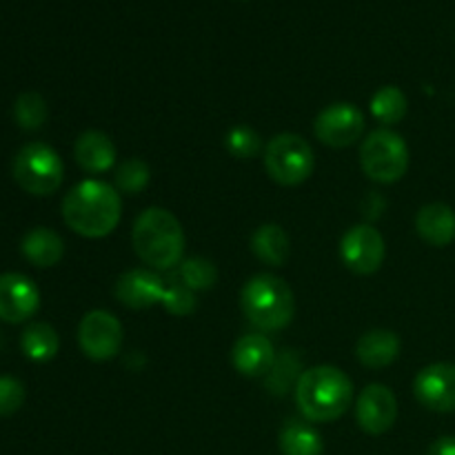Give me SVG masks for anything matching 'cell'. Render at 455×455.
<instances>
[{"label":"cell","mask_w":455,"mask_h":455,"mask_svg":"<svg viewBox=\"0 0 455 455\" xmlns=\"http://www.w3.org/2000/svg\"><path fill=\"white\" fill-rule=\"evenodd\" d=\"M123 200L116 187L102 180H83L62 200V218L83 238H105L118 227Z\"/></svg>","instance_id":"6da1fadb"},{"label":"cell","mask_w":455,"mask_h":455,"mask_svg":"<svg viewBox=\"0 0 455 455\" xmlns=\"http://www.w3.org/2000/svg\"><path fill=\"white\" fill-rule=\"evenodd\" d=\"M354 403V382L342 369L320 364L300 373L296 382V404L307 422H333L345 416Z\"/></svg>","instance_id":"7a4b0ae2"},{"label":"cell","mask_w":455,"mask_h":455,"mask_svg":"<svg viewBox=\"0 0 455 455\" xmlns=\"http://www.w3.org/2000/svg\"><path fill=\"white\" fill-rule=\"evenodd\" d=\"M133 251L151 269L167 271L180 265L185 253V231L169 209L149 207L136 218L132 231Z\"/></svg>","instance_id":"3957f363"},{"label":"cell","mask_w":455,"mask_h":455,"mask_svg":"<svg viewBox=\"0 0 455 455\" xmlns=\"http://www.w3.org/2000/svg\"><path fill=\"white\" fill-rule=\"evenodd\" d=\"M240 307L244 318L262 333L280 331L296 315V296L278 275L258 274L240 291Z\"/></svg>","instance_id":"277c9868"},{"label":"cell","mask_w":455,"mask_h":455,"mask_svg":"<svg viewBox=\"0 0 455 455\" xmlns=\"http://www.w3.org/2000/svg\"><path fill=\"white\" fill-rule=\"evenodd\" d=\"M363 172L380 185H394L409 169V147L400 133L376 129L360 145Z\"/></svg>","instance_id":"5b68a950"},{"label":"cell","mask_w":455,"mask_h":455,"mask_svg":"<svg viewBox=\"0 0 455 455\" xmlns=\"http://www.w3.org/2000/svg\"><path fill=\"white\" fill-rule=\"evenodd\" d=\"M265 169L274 182L298 187L311 178L315 156L309 142L296 133H278L265 147Z\"/></svg>","instance_id":"8992f818"},{"label":"cell","mask_w":455,"mask_h":455,"mask_svg":"<svg viewBox=\"0 0 455 455\" xmlns=\"http://www.w3.org/2000/svg\"><path fill=\"white\" fill-rule=\"evenodd\" d=\"M13 178L31 196H49L62 185L65 178V164L44 142H29L22 147L13 158Z\"/></svg>","instance_id":"52a82bcc"},{"label":"cell","mask_w":455,"mask_h":455,"mask_svg":"<svg viewBox=\"0 0 455 455\" xmlns=\"http://www.w3.org/2000/svg\"><path fill=\"white\" fill-rule=\"evenodd\" d=\"M123 324L111 311L93 309L80 320L78 345L83 354L96 363L116 358L123 349Z\"/></svg>","instance_id":"ba28073f"},{"label":"cell","mask_w":455,"mask_h":455,"mask_svg":"<svg viewBox=\"0 0 455 455\" xmlns=\"http://www.w3.org/2000/svg\"><path fill=\"white\" fill-rule=\"evenodd\" d=\"M314 133L323 145L345 149L355 145L364 133V116L351 102H333L314 120Z\"/></svg>","instance_id":"9c48e42d"},{"label":"cell","mask_w":455,"mask_h":455,"mask_svg":"<svg viewBox=\"0 0 455 455\" xmlns=\"http://www.w3.org/2000/svg\"><path fill=\"white\" fill-rule=\"evenodd\" d=\"M387 256L385 238L373 225H355L342 235L340 258L347 269L358 275H371L382 267Z\"/></svg>","instance_id":"30bf717a"},{"label":"cell","mask_w":455,"mask_h":455,"mask_svg":"<svg viewBox=\"0 0 455 455\" xmlns=\"http://www.w3.org/2000/svg\"><path fill=\"white\" fill-rule=\"evenodd\" d=\"M413 394L425 409L435 413L455 411V364L435 363L420 369L413 380Z\"/></svg>","instance_id":"8fae6325"},{"label":"cell","mask_w":455,"mask_h":455,"mask_svg":"<svg viewBox=\"0 0 455 455\" xmlns=\"http://www.w3.org/2000/svg\"><path fill=\"white\" fill-rule=\"evenodd\" d=\"M395 418H398V400L389 387L373 382L360 391L355 400V420L364 434H387L394 427Z\"/></svg>","instance_id":"7c38bea8"},{"label":"cell","mask_w":455,"mask_h":455,"mask_svg":"<svg viewBox=\"0 0 455 455\" xmlns=\"http://www.w3.org/2000/svg\"><path fill=\"white\" fill-rule=\"evenodd\" d=\"M38 287L22 274H0V320L18 324L38 311Z\"/></svg>","instance_id":"4fadbf2b"},{"label":"cell","mask_w":455,"mask_h":455,"mask_svg":"<svg viewBox=\"0 0 455 455\" xmlns=\"http://www.w3.org/2000/svg\"><path fill=\"white\" fill-rule=\"evenodd\" d=\"M164 287L167 284L154 271L129 269L118 278L114 293L118 302H123L129 309H149V307L160 305Z\"/></svg>","instance_id":"5bb4252c"},{"label":"cell","mask_w":455,"mask_h":455,"mask_svg":"<svg viewBox=\"0 0 455 455\" xmlns=\"http://www.w3.org/2000/svg\"><path fill=\"white\" fill-rule=\"evenodd\" d=\"M274 342L262 331L247 333L240 338L231 349V363L240 376L247 378H265L269 373L271 364L275 360Z\"/></svg>","instance_id":"9a60e30c"},{"label":"cell","mask_w":455,"mask_h":455,"mask_svg":"<svg viewBox=\"0 0 455 455\" xmlns=\"http://www.w3.org/2000/svg\"><path fill=\"white\" fill-rule=\"evenodd\" d=\"M74 156L80 169L87 173H93V176L109 172L116 164V158H118L111 138L107 133L96 132V129H89V132L80 133L74 145Z\"/></svg>","instance_id":"2e32d148"},{"label":"cell","mask_w":455,"mask_h":455,"mask_svg":"<svg viewBox=\"0 0 455 455\" xmlns=\"http://www.w3.org/2000/svg\"><path fill=\"white\" fill-rule=\"evenodd\" d=\"M416 231L431 247H447L455 240V212L444 203H431L418 212Z\"/></svg>","instance_id":"e0dca14e"},{"label":"cell","mask_w":455,"mask_h":455,"mask_svg":"<svg viewBox=\"0 0 455 455\" xmlns=\"http://www.w3.org/2000/svg\"><path fill=\"white\" fill-rule=\"evenodd\" d=\"M400 338L398 333L389 331V329H371V331L363 333L355 345V355L360 363L367 369H385L398 360Z\"/></svg>","instance_id":"ac0fdd59"},{"label":"cell","mask_w":455,"mask_h":455,"mask_svg":"<svg viewBox=\"0 0 455 455\" xmlns=\"http://www.w3.org/2000/svg\"><path fill=\"white\" fill-rule=\"evenodd\" d=\"M22 256L36 267H53L65 256V243L56 231L36 227L22 238Z\"/></svg>","instance_id":"d6986e66"},{"label":"cell","mask_w":455,"mask_h":455,"mask_svg":"<svg viewBox=\"0 0 455 455\" xmlns=\"http://www.w3.org/2000/svg\"><path fill=\"white\" fill-rule=\"evenodd\" d=\"M251 251L260 262L271 267H283L287 262L291 243H289L287 231L280 225H260L251 235Z\"/></svg>","instance_id":"ffe728a7"},{"label":"cell","mask_w":455,"mask_h":455,"mask_svg":"<svg viewBox=\"0 0 455 455\" xmlns=\"http://www.w3.org/2000/svg\"><path fill=\"white\" fill-rule=\"evenodd\" d=\"M278 447L283 455H323V435L302 420H289L280 429Z\"/></svg>","instance_id":"44dd1931"},{"label":"cell","mask_w":455,"mask_h":455,"mask_svg":"<svg viewBox=\"0 0 455 455\" xmlns=\"http://www.w3.org/2000/svg\"><path fill=\"white\" fill-rule=\"evenodd\" d=\"M20 347L22 354L34 363H49V360L56 358L58 349H60V338L52 324L34 323L22 333Z\"/></svg>","instance_id":"7402d4cb"},{"label":"cell","mask_w":455,"mask_h":455,"mask_svg":"<svg viewBox=\"0 0 455 455\" xmlns=\"http://www.w3.org/2000/svg\"><path fill=\"white\" fill-rule=\"evenodd\" d=\"M369 107H371V114L378 123L391 127V124H398L407 116L409 102L403 89L395 87V84H387V87H380L373 93Z\"/></svg>","instance_id":"603a6c76"},{"label":"cell","mask_w":455,"mask_h":455,"mask_svg":"<svg viewBox=\"0 0 455 455\" xmlns=\"http://www.w3.org/2000/svg\"><path fill=\"white\" fill-rule=\"evenodd\" d=\"M300 378V358L296 351L284 349L283 355H275L269 373L265 376V385L271 394L284 395L289 389H296V382Z\"/></svg>","instance_id":"cb8c5ba5"},{"label":"cell","mask_w":455,"mask_h":455,"mask_svg":"<svg viewBox=\"0 0 455 455\" xmlns=\"http://www.w3.org/2000/svg\"><path fill=\"white\" fill-rule=\"evenodd\" d=\"M178 275H180V283L187 289H191V291H207V289H212L216 284L218 269L207 258L194 256L180 262Z\"/></svg>","instance_id":"d4e9b609"},{"label":"cell","mask_w":455,"mask_h":455,"mask_svg":"<svg viewBox=\"0 0 455 455\" xmlns=\"http://www.w3.org/2000/svg\"><path fill=\"white\" fill-rule=\"evenodd\" d=\"M13 116H16V123L20 124L22 129L36 132V129H40L47 123V102H44V98L36 92L20 93L16 100V107H13Z\"/></svg>","instance_id":"484cf974"},{"label":"cell","mask_w":455,"mask_h":455,"mask_svg":"<svg viewBox=\"0 0 455 455\" xmlns=\"http://www.w3.org/2000/svg\"><path fill=\"white\" fill-rule=\"evenodd\" d=\"M151 180V172L147 167L145 160L140 158H127L118 169H116V189L123 194H140Z\"/></svg>","instance_id":"4316f807"},{"label":"cell","mask_w":455,"mask_h":455,"mask_svg":"<svg viewBox=\"0 0 455 455\" xmlns=\"http://www.w3.org/2000/svg\"><path fill=\"white\" fill-rule=\"evenodd\" d=\"M225 145L231 156H235L240 160H249L256 158L262 151V138L258 136L256 129L247 127V124H238V127H234L227 133Z\"/></svg>","instance_id":"83f0119b"},{"label":"cell","mask_w":455,"mask_h":455,"mask_svg":"<svg viewBox=\"0 0 455 455\" xmlns=\"http://www.w3.org/2000/svg\"><path fill=\"white\" fill-rule=\"evenodd\" d=\"M160 305L169 311L172 315H178V318H185L191 311L196 309V298L191 289H187L185 284H167L163 293V300Z\"/></svg>","instance_id":"f1b7e54d"},{"label":"cell","mask_w":455,"mask_h":455,"mask_svg":"<svg viewBox=\"0 0 455 455\" xmlns=\"http://www.w3.org/2000/svg\"><path fill=\"white\" fill-rule=\"evenodd\" d=\"M25 403V387L12 376H0V418L13 416Z\"/></svg>","instance_id":"f546056e"},{"label":"cell","mask_w":455,"mask_h":455,"mask_svg":"<svg viewBox=\"0 0 455 455\" xmlns=\"http://www.w3.org/2000/svg\"><path fill=\"white\" fill-rule=\"evenodd\" d=\"M427 455H455V435H443L435 440Z\"/></svg>","instance_id":"4dcf8cb0"}]
</instances>
